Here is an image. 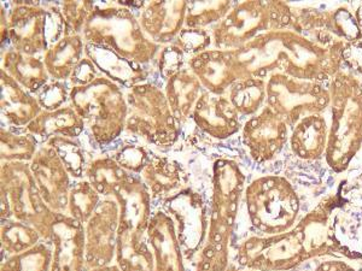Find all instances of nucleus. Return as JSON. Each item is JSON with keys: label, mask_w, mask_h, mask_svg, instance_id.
<instances>
[{"label": "nucleus", "mask_w": 362, "mask_h": 271, "mask_svg": "<svg viewBox=\"0 0 362 271\" xmlns=\"http://www.w3.org/2000/svg\"><path fill=\"white\" fill-rule=\"evenodd\" d=\"M344 183L321 198L296 226L283 234L251 235L235 252L239 267L254 271H290L312 258L362 259V253L343 243L337 235L338 212L349 204Z\"/></svg>", "instance_id": "1"}, {"label": "nucleus", "mask_w": 362, "mask_h": 271, "mask_svg": "<svg viewBox=\"0 0 362 271\" xmlns=\"http://www.w3.org/2000/svg\"><path fill=\"white\" fill-rule=\"evenodd\" d=\"M346 42L322 45L293 29L269 30L233 49L242 78L267 80L280 71L291 78L324 83L343 68L341 52Z\"/></svg>", "instance_id": "2"}, {"label": "nucleus", "mask_w": 362, "mask_h": 271, "mask_svg": "<svg viewBox=\"0 0 362 271\" xmlns=\"http://www.w3.org/2000/svg\"><path fill=\"white\" fill-rule=\"evenodd\" d=\"M247 175L230 158H218L211 169L209 229L206 245L198 255V267L225 271L230 265V243L247 188Z\"/></svg>", "instance_id": "3"}, {"label": "nucleus", "mask_w": 362, "mask_h": 271, "mask_svg": "<svg viewBox=\"0 0 362 271\" xmlns=\"http://www.w3.org/2000/svg\"><path fill=\"white\" fill-rule=\"evenodd\" d=\"M331 124L325 159L336 174L349 169L362 147V83L341 70L329 80Z\"/></svg>", "instance_id": "4"}, {"label": "nucleus", "mask_w": 362, "mask_h": 271, "mask_svg": "<svg viewBox=\"0 0 362 271\" xmlns=\"http://www.w3.org/2000/svg\"><path fill=\"white\" fill-rule=\"evenodd\" d=\"M86 44L112 49L138 64L156 59L160 46L145 34L132 8L116 3H95L83 30Z\"/></svg>", "instance_id": "5"}, {"label": "nucleus", "mask_w": 362, "mask_h": 271, "mask_svg": "<svg viewBox=\"0 0 362 271\" xmlns=\"http://www.w3.org/2000/svg\"><path fill=\"white\" fill-rule=\"evenodd\" d=\"M243 198L255 235L283 234L300 221V197L286 177L274 174L256 177L247 186Z\"/></svg>", "instance_id": "6"}, {"label": "nucleus", "mask_w": 362, "mask_h": 271, "mask_svg": "<svg viewBox=\"0 0 362 271\" xmlns=\"http://www.w3.org/2000/svg\"><path fill=\"white\" fill-rule=\"evenodd\" d=\"M69 100L99 146L112 144L126 131V95L119 85L103 75L86 86L71 87Z\"/></svg>", "instance_id": "7"}, {"label": "nucleus", "mask_w": 362, "mask_h": 271, "mask_svg": "<svg viewBox=\"0 0 362 271\" xmlns=\"http://www.w3.org/2000/svg\"><path fill=\"white\" fill-rule=\"evenodd\" d=\"M1 219H16L34 227L49 243L51 229L57 218L46 204L30 170V163L3 162L0 167Z\"/></svg>", "instance_id": "8"}, {"label": "nucleus", "mask_w": 362, "mask_h": 271, "mask_svg": "<svg viewBox=\"0 0 362 271\" xmlns=\"http://www.w3.org/2000/svg\"><path fill=\"white\" fill-rule=\"evenodd\" d=\"M293 5L285 1H240L215 25L211 33L214 49H240L259 34L291 29Z\"/></svg>", "instance_id": "9"}, {"label": "nucleus", "mask_w": 362, "mask_h": 271, "mask_svg": "<svg viewBox=\"0 0 362 271\" xmlns=\"http://www.w3.org/2000/svg\"><path fill=\"white\" fill-rule=\"evenodd\" d=\"M126 132L156 147L170 148L177 144L180 129L163 90L150 83L128 90Z\"/></svg>", "instance_id": "10"}, {"label": "nucleus", "mask_w": 362, "mask_h": 271, "mask_svg": "<svg viewBox=\"0 0 362 271\" xmlns=\"http://www.w3.org/2000/svg\"><path fill=\"white\" fill-rule=\"evenodd\" d=\"M6 18L8 42L21 54L37 56L66 37V25L58 4L13 1Z\"/></svg>", "instance_id": "11"}, {"label": "nucleus", "mask_w": 362, "mask_h": 271, "mask_svg": "<svg viewBox=\"0 0 362 271\" xmlns=\"http://www.w3.org/2000/svg\"><path fill=\"white\" fill-rule=\"evenodd\" d=\"M266 105L286 121L293 129L307 116L326 112L331 103L329 88L322 83L291 78L276 71L266 80Z\"/></svg>", "instance_id": "12"}, {"label": "nucleus", "mask_w": 362, "mask_h": 271, "mask_svg": "<svg viewBox=\"0 0 362 271\" xmlns=\"http://www.w3.org/2000/svg\"><path fill=\"white\" fill-rule=\"evenodd\" d=\"M293 10L291 29L322 45L336 42H354L362 39L351 4H314Z\"/></svg>", "instance_id": "13"}, {"label": "nucleus", "mask_w": 362, "mask_h": 271, "mask_svg": "<svg viewBox=\"0 0 362 271\" xmlns=\"http://www.w3.org/2000/svg\"><path fill=\"white\" fill-rule=\"evenodd\" d=\"M163 210L172 217L185 259L199 255L209 229V207L202 194L186 186L163 200Z\"/></svg>", "instance_id": "14"}, {"label": "nucleus", "mask_w": 362, "mask_h": 271, "mask_svg": "<svg viewBox=\"0 0 362 271\" xmlns=\"http://www.w3.org/2000/svg\"><path fill=\"white\" fill-rule=\"evenodd\" d=\"M119 226V204L112 197L103 198L85 224L87 271L115 260Z\"/></svg>", "instance_id": "15"}, {"label": "nucleus", "mask_w": 362, "mask_h": 271, "mask_svg": "<svg viewBox=\"0 0 362 271\" xmlns=\"http://www.w3.org/2000/svg\"><path fill=\"white\" fill-rule=\"evenodd\" d=\"M290 139V127L266 105L242 127V141L251 159L264 164L276 159Z\"/></svg>", "instance_id": "16"}, {"label": "nucleus", "mask_w": 362, "mask_h": 271, "mask_svg": "<svg viewBox=\"0 0 362 271\" xmlns=\"http://www.w3.org/2000/svg\"><path fill=\"white\" fill-rule=\"evenodd\" d=\"M30 170L46 204L57 214H68L71 176L54 148L42 145L30 162Z\"/></svg>", "instance_id": "17"}, {"label": "nucleus", "mask_w": 362, "mask_h": 271, "mask_svg": "<svg viewBox=\"0 0 362 271\" xmlns=\"http://www.w3.org/2000/svg\"><path fill=\"white\" fill-rule=\"evenodd\" d=\"M112 198L119 204V226L117 239H146L153 198L139 176L132 175L116 191Z\"/></svg>", "instance_id": "18"}, {"label": "nucleus", "mask_w": 362, "mask_h": 271, "mask_svg": "<svg viewBox=\"0 0 362 271\" xmlns=\"http://www.w3.org/2000/svg\"><path fill=\"white\" fill-rule=\"evenodd\" d=\"M49 243L52 248L49 271H87L85 226L68 214H58Z\"/></svg>", "instance_id": "19"}, {"label": "nucleus", "mask_w": 362, "mask_h": 271, "mask_svg": "<svg viewBox=\"0 0 362 271\" xmlns=\"http://www.w3.org/2000/svg\"><path fill=\"white\" fill-rule=\"evenodd\" d=\"M189 68L206 92L225 95L239 80H243L232 51L209 49L189 57Z\"/></svg>", "instance_id": "20"}, {"label": "nucleus", "mask_w": 362, "mask_h": 271, "mask_svg": "<svg viewBox=\"0 0 362 271\" xmlns=\"http://www.w3.org/2000/svg\"><path fill=\"white\" fill-rule=\"evenodd\" d=\"M192 119L201 132L216 140H227L242 129L240 116L225 95L203 90Z\"/></svg>", "instance_id": "21"}, {"label": "nucleus", "mask_w": 362, "mask_h": 271, "mask_svg": "<svg viewBox=\"0 0 362 271\" xmlns=\"http://www.w3.org/2000/svg\"><path fill=\"white\" fill-rule=\"evenodd\" d=\"M146 240L153 251V271H186L185 255L179 243L175 224L165 210H157L150 218Z\"/></svg>", "instance_id": "22"}, {"label": "nucleus", "mask_w": 362, "mask_h": 271, "mask_svg": "<svg viewBox=\"0 0 362 271\" xmlns=\"http://www.w3.org/2000/svg\"><path fill=\"white\" fill-rule=\"evenodd\" d=\"M187 1H150L141 8V28L157 45H172L184 29Z\"/></svg>", "instance_id": "23"}, {"label": "nucleus", "mask_w": 362, "mask_h": 271, "mask_svg": "<svg viewBox=\"0 0 362 271\" xmlns=\"http://www.w3.org/2000/svg\"><path fill=\"white\" fill-rule=\"evenodd\" d=\"M0 110L8 126L25 128L42 114V107L37 97L0 70Z\"/></svg>", "instance_id": "24"}, {"label": "nucleus", "mask_w": 362, "mask_h": 271, "mask_svg": "<svg viewBox=\"0 0 362 271\" xmlns=\"http://www.w3.org/2000/svg\"><path fill=\"white\" fill-rule=\"evenodd\" d=\"M85 56L95 64L99 73L119 87L131 90L132 87L148 81V71L144 66L126 59L112 49L86 44Z\"/></svg>", "instance_id": "25"}, {"label": "nucleus", "mask_w": 362, "mask_h": 271, "mask_svg": "<svg viewBox=\"0 0 362 271\" xmlns=\"http://www.w3.org/2000/svg\"><path fill=\"white\" fill-rule=\"evenodd\" d=\"M151 198L165 200L167 198L185 188L187 173L177 160L163 156H151L140 174Z\"/></svg>", "instance_id": "26"}, {"label": "nucleus", "mask_w": 362, "mask_h": 271, "mask_svg": "<svg viewBox=\"0 0 362 271\" xmlns=\"http://www.w3.org/2000/svg\"><path fill=\"white\" fill-rule=\"evenodd\" d=\"M329 126L325 115L307 116L290 132V147L293 156L303 160H317L325 156Z\"/></svg>", "instance_id": "27"}, {"label": "nucleus", "mask_w": 362, "mask_h": 271, "mask_svg": "<svg viewBox=\"0 0 362 271\" xmlns=\"http://www.w3.org/2000/svg\"><path fill=\"white\" fill-rule=\"evenodd\" d=\"M86 124L75 112L71 105L57 109L54 112H45L34 119L25 128V132L30 133L39 141H49L52 138H68L76 139L83 134Z\"/></svg>", "instance_id": "28"}, {"label": "nucleus", "mask_w": 362, "mask_h": 271, "mask_svg": "<svg viewBox=\"0 0 362 271\" xmlns=\"http://www.w3.org/2000/svg\"><path fill=\"white\" fill-rule=\"evenodd\" d=\"M165 97L177 124H185L192 119L194 107L203 93V87L197 76L187 69L180 70L165 83Z\"/></svg>", "instance_id": "29"}, {"label": "nucleus", "mask_w": 362, "mask_h": 271, "mask_svg": "<svg viewBox=\"0 0 362 271\" xmlns=\"http://www.w3.org/2000/svg\"><path fill=\"white\" fill-rule=\"evenodd\" d=\"M1 70L32 95H37L49 81L44 58L21 54L13 49L1 54Z\"/></svg>", "instance_id": "30"}, {"label": "nucleus", "mask_w": 362, "mask_h": 271, "mask_svg": "<svg viewBox=\"0 0 362 271\" xmlns=\"http://www.w3.org/2000/svg\"><path fill=\"white\" fill-rule=\"evenodd\" d=\"M85 45L83 35H66L51 46L42 56L49 78L64 83L70 80L83 59Z\"/></svg>", "instance_id": "31"}, {"label": "nucleus", "mask_w": 362, "mask_h": 271, "mask_svg": "<svg viewBox=\"0 0 362 271\" xmlns=\"http://www.w3.org/2000/svg\"><path fill=\"white\" fill-rule=\"evenodd\" d=\"M86 180L103 198H110L133 174L126 171L114 157H98L86 167Z\"/></svg>", "instance_id": "32"}, {"label": "nucleus", "mask_w": 362, "mask_h": 271, "mask_svg": "<svg viewBox=\"0 0 362 271\" xmlns=\"http://www.w3.org/2000/svg\"><path fill=\"white\" fill-rule=\"evenodd\" d=\"M228 100L239 116H254L264 109L267 92L266 80L247 78L239 80L227 92Z\"/></svg>", "instance_id": "33"}, {"label": "nucleus", "mask_w": 362, "mask_h": 271, "mask_svg": "<svg viewBox=\"0 0 362 271\" xmlns=\"http://www.w3.org/2000/svg\"><path fill=\"white\" fill-rule=\"evenodd\" d=\"M1 257L8 258L33 248L42 241V235L34 227L16 219H1L0 226Z\"/></svg>", "instance_id": "34"}, {"label": "nucleus", "mask_w": 362, "mask_h": 271, "mask_svg": "<svg viewBox=\"0 0 362 271\" xmlns=\"http://www.w3.org/2000/svg\"><path fill=\"white\" fill-rule=\"evenodd\" d=\"M115 262L122 271L155 270L153 251L146 239H117Z\"/></svg>", "instance_id": "35"}, {"label": "nucleus", "mask_w": 362, "mask_h": 271, "mask_svg": "<svg viewBox=\"0 0 362 271\" xmlns=\"http://www.w3.org/2000/svg\"><path fill=\"white\" fill-rule=\"evenodd\" d=\"M39 140L30 133H16L6 128L0 129V158L3 162L30 163L37 155Z\"/></svg>", "instance_id": "36"}, {"label": "nucleus", "mask_w": 362, "mask_h": 271, "mask_svg": "<svg viewBox=\"0 0 362 271\" xmlns=\"http://www.w3.org/2000/svg\"><path fill=\"white\" fill-rule=\"evenodd\" d=\"M103 197L87 180H76L71 185L68 202V215L83 226L92 217Z\"/></svg>", "instance_id": "37"}, {"label": "nucleus", "mask_w": 362, "mask_h": 271, "mask_svg": "<svg viewBox=\"0 0 362 271\" xmlns=\"http://www.w3.org/2000/svg\"><path fill=\"white\" fill-rule=\"evenodd\" d=\"M52 263V248L46 241L20 255L3 258L0 271H49Z\"/></svg>", "instance_id": "38"}, {"label": "nucleus", "mask_w": 362, "mask_h": 271, "mask_svg": "<svg viewBox=\"0 0 362 271\" xmlns=\"http://www.w3.org/2000/svg\"><path fill=\"white\" fill-rule=\"evenodd\" d=\"M233 1H187L186 28L204 29L223 21L235 6Z\"/></svg>", "instance_id": "39"}, {"label": "nucleus", "mask_w": 362, "mask_h": 271, "mask_svg": "<svg viewBox=\"0 0 362 271\" xmlns=\"http://www.w3.org/2000/svg\"><path fill=\"white\" fill-rule=\"evenodd\" d=\"M45 144L54 148L71 179L81 180L86 171L87 163L83 147L78 143L68 138H52Z\"/></svg>", "instance_id": "40"}, {"label": "nucleus", "mask_w": 362, "mask_h": 271, "mask_svg": "<svg viewBox=\"0 0 362 271\" xmlns=\"http://www.w3.org/2000/svg\"><path fill=\"white\" fill-rule=\"evenodd\" d=\"M95 1H73L66 0L59 5L62 13L66 35H80L83 34L87 20L92 13Z\"/></svg>", "instance_id": "41"}, {"label": "nucleus", "mask_w": 362, "mask_h": 271, "mask_svg": "<svg viewBox=\"0 0 362 271\" xmlns=\"http://www.w3.org/2000/svg\"><path fill=\"white\" fill-rule=\"evenodd\" d=\"M112 157L126 171L133 175H138L141 174L145 165L148 164L151 155L141 145L124 144Z\"/></svg>", "instance_id": "42"}, {"label": "nucleus", "mask_w": 362, "mask_h": 271, "mask_svg": "<svg viewBox=\"0 0 362 271\" xmlns=\"http://www.w3.org/2000/svg\"><path fill=\"white\" fill-rule=\"evenodd\" d=\"M174 45L179 47L184 54L194 57L196 54H202L210 49V46L213 45V37L206 29L184 28Z\"/></svg>", "instance_id": "43"}, {"label": "nucleus", "mask_w": 362, "mask_h": 271, "mask_svg": "<svg viewBox=\"0 0 362 271\" xmlns=\"http://www.w3.org/2000/svg\"><path fill=\"white\" fill-rule=\"evenodd\" d=\"M70 90L71 88H68L64 81L52 80L46 83L35 95L42 110L54 112L66 107V102L69 100Z\"/></svg>", "instance_id": "44"}, {"label": "nucleus", "mask_w": 362, "mask_h": 271, "mask_svg": "<svg viewBox=\"0 0 362 271\" xmlns=\"http://www.w3.org/2000/svg\"><path fill=\"white\" fill-rule=\"evenodd\" d=\"M184 64L185 54L174 44L162 47L157 56V69L165 81H168L169 78L184 69Z\"/></svg>", "instance_id": "45"}, {"label": "nucleus", "mask_w": 362, "mask_h": 271, "mask_svg": "<svg viewBox=\"0 0 362 271\" xmlns=\"http://www.w3.org/2000/svg\"><path fill=\"white\" fill-rule=\"evenodd\" d=\"M343 66H346L350 74L362 75V39L354 42H346L341 52Z\"/></svg>", "instance_id": "46"}, {"label": "nucleus", "mask_w": 362, "mask_h": 271, "mask_svg": "<svg viewBox=\"0 0 362 271\" xmlns=\"http://www.w3.org/2000/svg\"><path fill=\"white\" fill-rule=\"evenodd\" d=\"M98 76L99 71L95 64L88 58H83L75 68L74 73L70 78V83L71 87L86 86L88 83H93Z\"/></svg>", "instance_id": "47"}, {"label": "nucleus", "mask_w": 362, "mask_h": 271, "mask_svg": "<svg viewBox=\"0 0 362 271\" xmlns=\"http://www.w3.org/2000/svg\"><path fill=\"white\" fill-rule=\"evenodd\" d=\"M350 262L353 260L346 262L343 258L327 259L325 262H321L314 271H362Z\"/></svg>", "instance_id": "48"}, {"label": "nucleus", "mask_w": 362, "mask_h": 271, "mask_svg": "<svg viewBox=\"0 0 362 271\" xmlns=\"http://www.w3.org/2000/svg\"><path fill=\"white\" fill-rule=\"evenodd\" d=\"M353 11H354L355 18L358 21V27L361 29L362 32V3H358V4L351 5Z\"/></svg>", "instance_id": "49"}, {"label": "nucleus", "mask_w": 362, "mask_h": 271, "mask_svg": "<svg viewBox=\"0 0 362 271\" xmlns=\"http://www.w3.org/2000/svg\"><path fill=\"white\" fill-rule=\"evenodd\" d=\"M88 271H122L119 269V265L117 264H109V265H105V267H95V269H90Z\"/></svg>", "instance_id": "50"}, {"label": "nucleus", "mask_w": 362, "mask_h": 271, "mask_svg": "<svg viewBox=\"0 0 362 271\" xmlns=\"http://www.w3.org/2000/svg\"><path fill=\"white\" fill-rule=\"evenodd\" d=\"M196 271H209L206 270V269H203V267H196ZM225 271H254V270H249V269H244V267H237L235 265H233V264H230L228 267H227L226 270Z\"/></svg>", "instance_id": "51"}]
</instances>
